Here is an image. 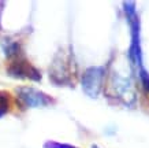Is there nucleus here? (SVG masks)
<instances>
[{"label": "nucleus", "mask_w": 149, "mask_h": 148, "mask_svg": "<svg viewBox=\"0 0 149 148\" xmlns=\"http://www.w3.org/2000/svg\"><path fill=\"white\" fill-rule=\"evenodd\" d=\"M19 96L22 97V100L27 106L30 107H38V106H44L49 102V99L47 97L44 93H40L34 89H30V88H21L18 89Z\"/></svg>", "instance_id": "obj_2"}, {"label": "nucleus", "mask_w": 149, "mask_h": 148, "mask_svg": "<svg viewBox=\"0 0 149 148\" xmlns=\"http://www.w3.org/2000/svg\"><path fill=\"white\" fill-rule=\"evenodd\" d=\"M8 108V97L4 93H0V114L7 111Z\"/></svg>", "instance_id": "obj_3"}, {"label": "nucleus", "mask_w": 149, "mask_h": 148, "mask_svg": "<svg viewBox=\"0 0 149 148\" xmlns=\"http://www.w3.org/2000/svg\"><path fill=\"white\" fill-rule=\"evenodd\" d=\"M101 80H103V69H88L84 74V80H82L84 90L91 96H97L100 88H101Z\"/></svg>", "instance_id": "obj_1"}, {"label": "nucleus", "mask_w": 149, "mask_h": 148, "mask_svg": "<svg viewBox=\"0 0 149 148\" xmlns=\"http://www.w3.org/2000/svg\"><path fill=\"white\" fill-rule=\"evenodd\" d=\"M92 148H99V147L97 145H92Z\"/></svg>", "instance_id": "obj_6"}, {"label": "nucleus", "mask_w": 149, "mask_h": 148, "mask_svg": "<svg viewBox=\"0 0 149 148\" xmlns=\"http://www.w3.org/2000/svg\"><path fill=\"white\" fill-rule=\"evenodd\" d=\"M141 78H142V82H144V85L146 86V89L149 90V76L146 74L145 70H141Z\"/></svg>", "instance_id": "obj_4"}, {"label": "nucleus", "mask_w": 149, "mask_h": 148, "mask_svg": "<svg viewBox=\"0 0 149 148\" xmlns=\"http://www.w3.org/2000/svg\"><path fill=\"white\" fill-rule=\"evenodd\" d=\"M47 147H49V148H74V147H71V145H66V144H56V143L47 144Z\"/></svg>", "instance_id": "obj_5"}]
</instances>
